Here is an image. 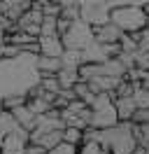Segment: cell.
Segmentation results:
<instances>
[{
	"instance_id": "1",
	"label": "cell",
	"mask_w": 149,
	"mask_h": 154,
	"mask_svg": "<svg viewBox=\"0 0 149 154\" xmlns=\"http://www.w3.org/2000/svg\"><path fill=\"white\" fill-rule=\"evenodd\" d=\"M110 23H114L123 35H135L140 30L147 28L149 17L142 2H133V5H112L110 10Z\"/></svg>"
},
{
	"instance_id": "2",
	"label": "cell",
	"mask_w": 149,
	"mask_h": 154,
	"mask_svg": "<svg viewBox=\"0 0 149 154\" xmlns=\"http://www.w3.org/2000/svg\"><path fill=\"white\" fill-rule=\"evenodd\" d=\"M130 128H133L130 122L128 124H117V126H112V128H105L98 135V145L105 147L110 154H133L135 147H138V143H135Z\"/></svg>"
},
{
	"instance_id": "3",
	"label": "cell",
	"mask_w": 149,
	"mask_h": 154,
	"mask_svg": "<svg viewBox=\"0 0 149 154\" xmlns=\"http://www.w3.org/2000/svg\"><path fill=\"white\" fill-rule=\"evenodd\" d=\"M119 124L117 110H114V94H100L96 96L93 105L89 107V126L96 131H105Z\"/></svg>"
},
{
	"instance_id": "4",
	"label": "cell",
	"mask_w": 149,
	"mask_h": 154,
	"mask_svg": "<svg viewBox=\"0 0 149 154\" xmlns=\"http://www.w3.org/2000/svg\"><path fill=\"white\" fill-rule=\"evenodd\" d=\"M61 42H63V49H70V51H84L86 47L93 45V30L89 23H84L82 19H77L70 23V28L65 35H61Z\"/></svg>"
},
{
	"instance_id": "5",
	"label": "cell",
	"mask_w": 149,
	"mask_h": 154,
	"mask_svg": "<svg viewBox=\"0 0 149 154\" xmlns=\"http://www.w3.org/2000/svg\"><path fill=\"white\" fill-rule=\"evenodd\" d=\"M110 2H79V19L89 23L91 28H96L110 21Z\"/></svg>"
},
{
	"instance_id": "6",
	"label": "cell",
	"mask_w": 149,
	"mask_h": 154,
	"mask_svg": "<svg viewBox=\"0 0 149 154\" xmlns=\"http://www.w3.org/2000/svg\"><path fill=\"white\" fill-rule=\"evenodd\" d=\"M26 147H28V131H23L19 126L12 133H7L5 143L0 147V154H26Z\"/></svg>"
},
{
	"instance_id": "7",
	"label": "cell",
	"mask_w": 149,
	"mask_h": 154,
	"mask_svg": "<svg viewBox=\"0 0 149 154\" xmlns=\"http://www.w3.org/2000/svg\"><path fill=\"white\" fill-rule=\"evenodd\" d=\"M42 12L40 10H30L21 17V19L17 21V30H21V33H26V35H30V38H40V26H42Z\"/></svg>"
},
{
	"instance_id": "8",
	"label": "cell",
	"mask_w": 149,
	"mask_h": 154,
	"mask_svg": "<svg viewBox=\"0 0 149 154\" xmlns=\"http://www.w3.org/2000/svg\"><path fill=\"white\" fill-rule=\"evenodd\" d=\"M93 30V42L96 45H119L121 38H123V33H121L114 23H102V26H96Z\"/></svg>"
},
{
	"instance_id": "9",
	"label": "cell",
	"mask_w": 149,
	"mask_h": 154,
	"mask_svg": "<svg viewBox=\"0 0 149 154\" xmlns=\"http://www.w3.org/2000/svg\"><path fill=\"white\" fill-rule=\"evenodd\" d=\"M28 10H30V0H5V2H0V14L7 17L14 26Z\"/></svg>"
},
{
	"instance_id": "10",
	"label": "cell",
	"mask_w": 149,
	"mask_h": 154,
	"mask_svg": "<svg viewBox=\"0 0 149 154\" xmlns=\"http://www.w3.org/2000/svg\"><path fill=\"white\" fill-rule=\"evenodd\" d=\"M37 47H40V56L47 58H61L65 51L61 38H37Z\"/></svg>"
},
{
	"instance_id": "11",
	"label": "cell",
	"mask_w": 149,
	"mask_h": 154,
	"mask_svg": "<svg viewBox=\"0 0 149 154\" xmlns=\"http://www.w3.org/2000/svg\"><path fill=\"white\" fill-rule=\"evenodd\" d=\"M114 110H117L119 124H128L130 119H133V115H135L138 105H135L133 96H130V98H114Z\"/></svg>"
},
{
	"instance_id": "12",
	"label": "cell",
	"mask_w": 149,
	"mask_h": 154,
	"mask_svg": "<svg viewBox=\"0 0 149 154\" xmlns=\"http://www.w3.org/2000/svg\"><path fill=\"white\" fill-rule=\"evenodd\" d=\"M9 115H12V119H14V122H17V124L21 126L23 131H28V133L33 131V126H35V115H33V112H30L26 105L14 107V110H12Z\"/></svg>"
},
{
	"instance_id": "13",
	"label": "cell",
	"mask_w": 149,
	"mask_h": 154,
	"mask_svg": "<svg viewBox=\"0 0 149 154\" xmlns=\"http://www.w3.org/2000/svg\"><path fill=\"white\" fill-rule=\"evenodd\" d=\"M56 79H58L61 91H70V89L79 82V75H77V70H72V68H61V70L56 72Z\"/></svg>"
},
{
	"instance_id": "14",
	"label": "cell",
	"mask_w": 149,
	"mask_h": 154,
	"mask_svg": "<svg viewBox=\"0 0 149 154\" xmlns=\"http://www.w3.org/2000/svg\"><path fill=\"white\" fill-rule=\"evenodd\" d=\"M14 128H19V124L14 122V119H12V115L0 110V147H2V143H5L7 133H12Z\"/></svg>"
},
{
	"instance_id": "15",
	"label": "cell",
	"mask_w": 149,
	"mask_h": 154,
	"mask_svg": "<svg viewBox=\"0 0 149 154\" xmlns=\"http://www.w3.org/2000/svg\"><path fill=\"white\" fill-rule=\"evenodd\" d=\"M37 84L44 89V94H54V96H58V91H61V87H58V79H56V75H40Z\"/></svg>"
},
{
	"instance_id": "16",
	"label": "cell",
	"mask_w": 149,
	"mask_h": 154,
	"mask_svg": "<svg viewBox=\"0 0 149 154\" xmlns=\"http://www.w3.org/2000/svg\"><path fill=\"white\" fill-rule=\"evenodd\" d=\"M63 145L79 147V145H82V131H79V128H70V126H65V128H63Z\"/></svg>"
},
{
	"instance_id": "17",
	"label": "cell",
	"mask_w": 149,
	"mask_h": 154,
	"mask_svg": "<svg viewBox=\"0 0 149 154\" xmlns=\"http://www.w3.org/2000/svg\"><path fill=\"white\" fill-rule=\"evenodd\" d=\"M40 38H58V33H56V19H54V17H44V19H42Z\"/></svg>"
},
{
	"instance_id": "18",
	"label": "cell",
	"mask_w": 149,
	"mask_h": 154,
	"mask_svg": "<svg viewBox=\"0 0 149 154\" xmlns=\"http://www.w3.org/2000/svg\"><path fill=\"white\" fill-rule=\"evenodd\" d=\"M133 100H135V105L138 110H149V89H135V94H133Z\"/></svg>"
},
{
	"instance_id": "19",
	"label": "cell",
	"mask_w": 149,
	"mask_h": 154,
	"mask_svg": "<svg viewBox=\"0 0 149 154\" xmlns=\"http://www.w3.org/2000/svg\"><path fill=\"white\" fill-rule=\"evenodd\" d=\"M77 154H110L105 147H100L98 143H89V145H79Z\"/></svg>"
},
{
	"instance_id": "20",
	"label": "cell",
	"mask_w": 149,
	"mask_h": 154,
	"mask_svg": "<svg viewBox=\"0 0 149 154\" xmlns=\"http://www.w3.org/2000/svg\"><path fill=\"white\" fill-rule=\"evenodd\" d=\"M130 124H135V126L149 124V110H135V115H133V119H130Z\"/></svg>"
},
{
	"instance_id": "21",
	"label": "cell",
	"mask_w": 149,
	"mask_h": 154,
	"mask_svg": "<svg viewBox=\"0 0 149 154\" xmlns=\"http://www.w3.org/2000/svg\"><path fill=\"white\" fill-rule=\"evenodd\" d=\"M77 149H79V147H70V145H63V143H61L56 149H51L49 154H77Z\"/></svg>"
},
{
	"instance_id": "22",
	"label": "cell",
	"mask_w": 149,
	"mask_h": 154,
	"mask_svg": "<svg viewBox=\"0 0 149 154\" xmlns=\"http://www.w3.org/2000/svg\"><path fill=\"white\" fill-rule=\"evenodd\" d=\"M142 7H144V12H147V17H149V2H142Z\"/></svg>"
},
{
	"instance_id": "23",
	"label": "cell",
	"mask_w": 149,
	"mask_h": 154,
	"mask_svg": "<svg viewBox=\"0 0 149 154\" xmlns=\"http://www.w3.org/2000/svg\"><path fill=\"white\" fill-rule=\"evenodd\" d=\"M147 28H149V23H147Z\"/></svg>"
}]
</instances>
